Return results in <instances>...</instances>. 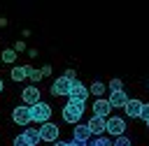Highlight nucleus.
<instances>
[{
	"label": "nucleus",
	"mask_w": 149,
	"mask_h": 146,
	"mask_svg": "<svg viewBox=\"0 0 149 146\" xmlns=\"http://www.w3.org/2000/svg\"><path fill=\"white\" fill-rule=\"evenodd\" d=\"M30 70H33L30 65H21V67H14V70H12V81H23V79L30 74Z\"/></svg>",
	"instance_id": "obj_14"
},
{
	"label": "nucleus",
	"mask_w": 149,
	"mask_h": 146,
	"mask_svg": "<svg viewBox=\"0 0 149 146\" xmlns=\"http://www.w3.org/2000/svg\"><path fill=\"white\" fill-rule=\"evenodd\" d=\"M84 116V102H68L63 107V121L65 123H79V118Z\"/></svg>",
	"instance_id": "obj_1"
},
{
	"label": "nucleus",
	"mask_w": 149,
	"mask_h": 146,
	"mask_svg": "<svg viewBox=\"0 0 149 146\" xmlns=\"http://www.w3.org/2000/svg\"><path fill=\"white\" fill-rule=\"evenodd\" d=\"M93 116H98V118H107L109 116V111H112V107H109V102L107 100H102V97H98L95 102H93Z\"/></svg>",
	"instance_id": "obj_8"
},
{
	"label": "nucleus",
	"mask_w": 149,
	"mask_h": 146,
	"mask_svg": "<svg viewBox=\"0 0 149 146\" xmlns=\"http://www.w3.org/2000/svg\"><path fill=\"white\" fill-rule=\"evenodd\" d=\"M147 88H149V81H147Z\"/></svg>",
	"instance_id": "obj_31"
},
{
	"label": "nucleus",
	"mask_w": 149,
	"mask_h": 146,
	"mask_svg": "<svg viewBox=\"0 0 149 146\" xmlns=\"http://www.w3.org/2000/svg\"><path fill=\"white\" fill-rule=\"evenodd\" d=\"M54 146H68V141H61V139H56V141H54Z\"/></svg>",
	"instance_id": "obj_28"
},
{
	"label": "nucleus",
	"mask_w": 149,
	"mask_h": 146,
	"mask_svg": "<svg viewBox=\"0 0 149 146\" xmlns=\"http://www.w3.org/2000/svg\"><path fill=\"white\" fill-rule=\"evenodd\" d=\"M105 121H107V118H98V116H91V118H88V123H86L88 132H91V134H100V132H105Z\"/></svg>",
	"instance_id": "obj_10"
},
{
	"label": "nucleus",
	"mask_w": 149,
	"mask_h": 146,
	"mask_svg": "<svg viewBox=\"0 0 149 146\" xmlns=\"http://www.w3.org/2000/svg\"><path fill=\"white\" fill-rule=\"evenodd\" d=\"M28 76H30L33 81H40V79H42V72H40V70H30V74H28Z\"/></svg>",
	"instance_id": "obj_24"
},
{
	"label": "nucleus",
	"mask_w": 149,
	"mask_h": 146,
	"mask_svg": "<svg viewBox=\"0 0 149 146\" xmlns=\"http://www.w3.org/2000/svg\"><path fill=\"white\" fill-rule=\"evenodd\" d=\"M147 127H149V121H147Z\"/></svg>",
	"instance_id": "obj_32"
},
{
	"label": "nucleus",
	"mask_w": 149,
	"mask_h": 146,
	"mask_svg": "<svg viewBox=\"0 0 149 146\" xmlns=\"http://www.w3.org/2000/svg\"><path fill=\"white\" fill-rule=\"evenodd\" d=\"M140 118L149 121V104H144V102H142V109H140Z\"/></svg>",
	"instance_id": "obj_23"
},
{
	"label": "nucleus",
	"mask_w": 149,
	"mask_h": 146,
	"mask_svg": "<svg viewBox=\"0 0 149 146\" xmlns=\"http://www.w3.org/2000/svg\"><path fill=\"white\" fill-rule=\"evenodd\" d=\"M68 95H70V102H84V100L88 97V88L77 79V81L70 86V93H68Z\"/></svg>",
	"instance_id": "obj_5"
},
{
	"label": "nucleus",
	"mask_w": 149,
	"mask_h": 146,
	"mask_svg": "<svg viewBox=\"0 0 149 146\" xmlns=\"http://www.w3.org/2000/svg\"><path fill=\"white\" fill-rule=\"evenodd\" d=\"M68 146H86V144H84V141H74V139H72V141H68Z\"/></svg>",
	"instance_id": "obj_27"
},
{
	"label": "nucleus",
	"mask_w": 149,
	"mask_h": 146,
	"mask_svg": "<svg viewBox=\"0 0 149 146\" xmlns=\"http://www.w3.org/2000/svg\"><path fill=\"white\" fill-rule=\"evenodd\" d=\"M2 90H5V83H2V79H0V93H2Z\"/></svg>",
	"instance_id": "obj_30"
},
{
	"label": "nucleus",
	"mask_w": 149,
	"mask_h": 146,
	"mask_svg": "<svg viewBox=\"0 0 149 146\" xmlns=\"http://www.w3.org/2000/svg\"><path fill=\"white\" fill-rule=\"evenodd\" d=\"M40 72H42V76H47V74H51V65H44V67H42Z\"/></svg>",
	"instance_id": "obj_26"
},
{
	"label": "nucleus",
	"mask_w": 149,
	"mask_h": 146,
	"mask_svg": "<svg viewBox=\"0 0 149 146\" xmlns=\"http://www.w3.org/2000/svg\"><path fill=\"white\" fill-rule=\"evenodd\" d=\"M49 118H51V107H49L47 102H42V100H40L37 104H33V107H30V121H35V123H40V125H42V123H47Z\"/></svg>",
	"instance_id": "obj_2"
},
{
	"label": "nucleus",
	"mask_w": 149,
	"mask_h": 146,
	"mask_svg": "<svg viewBox=\"0 0 149 146\" xmlns=\"http://www.w3.org/2000/svg\"><path fill=\"white\" fill-rule=\"evenodd\" d=\"M63 76H65L70 83H74V81H77V72H74V70H65V74H63Z\"/></svg>",
	"instance_id": "obj_22"
},
{
	"label": "nucleus",
	"mask_w": 149,
	"mask_h": 146,
	"mask_svg": "<svg viewBox=\"0 0 149 146\" xmlns=\"http://www.w3.org/2000/svg\"><path fill=\"white\" fill-rule=\"evenodd\" d=\"M123 109H126V114L128 116H133V118H137L140 116V109H142V102L140 100H126V104H123Z\"/></svg>",
	"instance_id": "obj_13"
},
{
	"label": "nucleus",
	"mask_w": 149,
	"mask_h": 146,
	"mask_svg": "<svg viewBox=\"0 0 149 146\" xmlns=\"http://www.w3.org/2000/svg\"><path fill=\"white\" fill-rule=\"evenodd\" d=\"M105 130H107L112 137H121L123 130H126V121L119 118V116H112L109 121H105Z\"/></svg>",
	"instance_id": "obj_6"
},
{
	"label": "nucleus",
	"mask_w": 149,
	"mask_h": 146,
	"mask_svg": "<svg viewBox=\"0 0 149 146\" xmlns=\"http://www.w3.org/2000/svg\"><path fill=\"white\" fill-rule=\"evenodd\" d=\"M21 100H23V104H26V107H33V104H37V102H40V90H37L35 86H28V88L21 93Z\"/></svg>",
	"instance_id": "obj_9"
},
{
	"label": "nucleus",
	"mask_w": 149,
	"mask_h": 146,
	"mask_svg": "<svg viewBox=\"0 0 149 146\" xmlns=\"http://www.w3.org/2000/svg\"><path fill=\"white\" fill-rule=\"evenodd\" d=\"M2 60H5V63H14V60H16V51H14V49H5V51H2Z\"/></svg>",
	"instance_id": "obj_18"
},
{
	"label": "nucleus",
	"mask_w": 149,
	"mask_h": 146,
	"mask_svg": "<svg viewBox=\"0 0 149 146\" xmlns=\"http://www.w3.org/2000/svg\"><path fill=\"white\" fill-rule=\"evenodd\" d=\"M107 88H109V93H116V90H123V81H121V79H112Z\"/></svg>",
	"instance_id": "obj_19"
},
{
	"label": "nucleus",
	"mask_w": 149,
	"mask_h": 146,
	"mask_svg": "<svg viewBox=\"0 0 149 146\" xmlns=\"http://www.w3.org/2000/svg\"><path fill=\"white\" fill-rule=\"evenodd\" d=\"M70 86H72V83H70L65 76H58V79L51 83V95H56V97H58V95H68V93H70Z\"/></svg>",
	"instance_id": "obj_7"
},
{
	"label": "nucleus",
	"mask_w": 149,
	"mask_h": 146,
	"mask_svg": "<svg viewBox=\"0 0 149 146\" xmlns=\"http://www.w3.org/2000/svg\"><path fill=\"white\" fill-rule=\"evenodd\" d=\"M37 130H40V139H42V141H51V144L58 139V132H61L58 125H56V123H49V121L42 123V127H37Z\"/></svg>",
	"instance_id": "obj_4"
},
{
	"label": "nucleus",
	"mask_w": 149,
	"mask_h": 146,
	"mask_svg": "<svg viewBox=\"0 0 149 146\" xmlns=\"http://www.w3.org/2000/svg\"><path fill=\"white\" fill-rule=\"evenodd\" d=\"M112 146H133V141H130L128 137H123V134H121V137H116V139L112 141Z\"/></svg>",
	"instance_id": "obj_20"
},
{
	"label": "nucleus",
	"mask_w": 149,
	"mask_h": 146,
	"mask_svg": "<svg viewBox=\"0 0 149 146\" xmlns=\"http://www.w3.org/2000/svg\"><path fill=\"white\" fill-rule=\"evenodd\" d=\"M23 137L35 146V144H40V130L37 127H26V132H23Z\"/></svg>",
	"instance_id": "obj_15"
},
{
	"label": "nucleus",
	"mask_w": 149,
	"mask_h": 146,
	"mask_svg": "<svg viewBox=\"0 0 149 146\" xmlns=\"http://www.w3.org/2000/svg\"><path fill=\"white\" fill-rule=\"evenodd\" d=\"M86 146H112V139H107V137H95L93 141H86Z\"/></svg>",
	"instance_id": "obj_17"
},
{
	"label": "nucleus",
	"mask_w": 149,
	"mask_h": 146,
	"mask_svg": "<svg viewBox=\"0 0 149 146\" xmlns=\"http://www.w3.org/2000/svg\"><path fill=\"white\" fill-rule=\"evenodd\" d=\"M12 121L16 123V125H28L30 123V107H26V104H19V107H14L12 109Z\"/></svg>",
	"instance_id": "obj_3"
},
{
	"label": "nucleus",
	"mask_w": 149,
	"mask_h": 146,
	"mask_svg": "<svg viewBox=\"0 0 149 146\" xmlns=\"http://www.w3.org/2000/svg\"><path fill=\"white\" fill-rule=\"evenodd\" d=\"M72 139H74V141H84V144H86V141L91 139L88 127H86V125H81V123H77V127L72 130Z\"/></svg>",
	"instance_id": "obj_11"
},
{
	"label": "nucleus",
	"mask_w": 149,
	"mask_h": 146,
	"mask_svg": "<svg viewBox=\"0 0 149 146\" xmlns=\"http://www.w3.org/2000/svg\"><path fill=\"white\" fill-rule=\"evenodd\" d=\"M14 146H33V144H30L23 134H19V137H14Z\"/></svg>",
	"instance_id": "obj_21"
},
{
	"label": "nucleus",
	"mask_w": 149,
	"mask_h": 146,
	"mask_svg": "<svg viewBox=\"0 0 149 146\" xmlns=\"http://www.w3.org/2000/svg\"><path fill=\"white\" fill-rule=\"evenodd\" d=\"M14 51H16V53H19V51H26V44H23V42L19 39V42L14 44Z\"/></svg>",
	"instance_id": "obj_25"
},
{
	"label": "nucleus",
	"mask_w": 149,
	"mask_h": 146,
	"mask_svg": "<svg viewBox=\"0 0 149 146\" xmlns=\"http://www.w3.org/2000/svg\"><path fill=\"white\" fill-rule=\"evenodd\" d=\"M5 25H7V19H5V16H0V28H5Z\"/></svg>",
	"instance_id": "obj_29"
},
{
	"label": "nucleus",
	"mask_w": 149,
	"mask_h": 146,
	"mask_svg": "<svg viewBox=\"0 0 149 146\" xmlns=\"http://www.w3.org/2000/svg\"><path fill=\"white\" fill-rule=\"evenodd\" d=\"M126 100H128V95L123 93V90H116V93H109V107L112 109H116V107H123L126 104Z\"/></svg>",
	"instance_id": "obj_12"
},
{
	"label": "nucleus",
	"mask_w": 149,
	"mask_h": 146,
	"mask_svg": "<svg viewBox=\"0 0 149 146\" xmlns=\"http://www.w3.org/2000/svg\"><path fill=\"white\" fill-rule=\"evenodd\" d=\"M105 88H107V86H105L102 81H93V83H91V88H88V93H93V95H95V100H98V97L105 93Z\"/></svg>",
	"instance_id": "obj_16"
}]
</instances>
